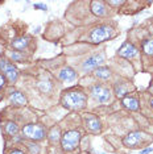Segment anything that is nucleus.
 <instances>
[{
  "label": "nucleus",
  "mask_w": 153,
  "mask_h": 154,
  "mask_svg": "<svg viewBox=\"0 0 153 154\" xmlns=\"http://www.w3.org/2000/svg\"><path fill=\"white\" fill-rule=\"evenodd\" d=\"M87 97L81 91H71L62 96V104L67 109H82L86 106Z\"/></svg>",
  "instance_id": "1"
},
{
  "label": "nucleus",
  "mask_w": 153,
  "mask_h": 154,
  "mask_svg": "<svg viewBox=\"0 0 153 154\" xmlns=\"http://www.w3.org/2000/svg\"><path fill=\"white\" fill-rule=\"evenodd\" d=\"M79 141H81V133L78 131L66 132L65 134L62 136V140H61L62 149L66 150V152H71V150H74L76 146H78Z\"/></svg>",
  "instance_id": "2"
},
{
  "label": "nucleus",
  "mask_w": 153,
  "mask_h": 154,
  "mask_svg": "<svg viewBox=\"0 0 153 154\" xmlns=\"http://www.w3.org/2000/svg\"><path fill=\"white\" fill-rule=\"evenodd\" d=\"M112 32L114 30L111 26L99 25V26H96L92 29L91 34H90V40H91V42H94V44H100L112 36Z\"/></svg>",
  "instance_id": "3"
},
{
  "label": "nucleus",
  "mask_w": 153,
  "mask_h": 154,
  "mask_svg": "<svg viewBox=\"0 0 153 154\" xmlns=\"http://www.w3.org/2000/svg\"><path fill=\"white\" fill-rule=\"evenodd\" d=\"M23 136L33 141H38L45 137V129L38 124H28L23 128Z\"/></svg>",
  "instance_id": "4"
},
{
  "label": "nucleus",
  "mask_w": 153,
  "mask_h": 154,
  "mask_svg": "<svg viewBox=\"0 0 153 154\" xmlns=\"http://www.w3.org/2000/svg\"><path fill=\"white\" fill-rule=\"evenodd\" d=\"M0 71L11 83L15 82L19 76V70L16 69V66L9 61H7L5 58H0Z\"/></svg>",
  "instance_id": "5"
},
{
  "label": "nucleus",
  "mask_w": 153,
  "mask_h": 154,
  "mask_svg": "<svg viewBox=\"0 0 153 154\" xmlns=\"http://www.w3.org/2000/svg\"><path fill=\"white\" fill-rule=\"evenodd\" d=\"M91 96L99 103H108L111 99V92L107 87L102 85H95L91 87Z\"/></svg>",
  "instance_id": "6"
},
{
  "label": "nucleus",
  "mask_w": 153,
  "mask_h": 154,
  "mask_svg": "<svg viewBox=\"0 0 153 154\" xmlns=\"http://www.w3.org/2000/svg\"><path fill=\"white\" fill-rule=\"evenodd\" d=\"M104 62V55L103 54H94L89 57L85 62L82 63V70L83 71H90V70L96 69Z\"/></svg>",
  "instance_id": "7"
},
{
  "label": "nucleus",
  "mask_w": 153,
  "mask_h": 154,
  "mask_svg": "<svg viewBox=\"0 0 153 154\" xmlns=\"http://www.w3.org/2000/svg\"><path fill=\"white\" fill-rule=\"evenodd\" d=\"M83 121H85L86 128H87L89 131L94 132V133H98V132H100V129H102V125H100L99 119L96 116H94V115H91V113L85 115Z\"/></svg>",
  "instance_id": "8"
},
{
  "label": "nucleus",
  "mask_w": 153,
  "mask_h": 154,
  "mask_svg": "<svg viewBox=\"0 0 153 154\" xmlns=\"http://www.w3.org/2000/svg\"><path fill=\"white\" fill-rule=\"evenodd\" d=\"M142 133L141 132H131L130 134H127L123 140V143L127 146V148H136L139 143L141 142L142 140Z\"/></svg>",
  "instance_id": "9"
},
{
  "label": "nucleus",
  "mask_w": 153,
  "mask_h": 154,
  "mask_svg": "<svg viewBox=\"0 0 153 154\" xmlns=\"http://www.w3.org/2000/svg\"><path fill=\"white\" fill-rule=\"evenodd\" d=\"M119 55L120 57H123V58H127V59H130V58H133V57H136L137 55V49L133 46L131 42H126L119 49Z\"/></svg>",
  "instance_id": "10"
},
{
  "label": "nucleus",
  "mask_w": 153,
  "mask_h": 154,
  "mask_svg": "<svg viewBox=\"0 0 153 154\" xmlns=\"http://www.w3.org/2000/svg\"><path fill=\"white\" fill-rule=\"evenodd\" d=\"M58 76L64 82H71V80H74L76 78V72L71 67H65L58 72Z\"/></svg>",
  "instance_id": "11"
},
{
  "label": "nucleus",
  "mask_w": 153,
  "mask_h": 154,
  "mask_svg": "<svg viewBox=\"0 0 153 154\" xmlns=\"http://www.w3.org/2000/svg\"><path fill=\"white\" fill-rule=\"evenodd\" d=\"M9 101L15 106H25L27 99L20 91H12L11 95H9Z\"/></svg>",
  "instance_id": "12"
},
{
  "label": "nucleus",
  "mask_w": 153,
  "mask_h": 154,
  "mask_svg": "<svg viewBox=\"0 0 153 154\" xmlns=\"http://www.w3.org/2000/svg\"><path fill=\"white\" fill-rule=\"evenodd\" d=\"M91 11L95 16H104L107 12L103 2H91Z\"/></svg>",
  "instance_id": "13"
},
{
  "label": "nucleus",
  "mask_w": 153,
  "mask_h": 154,
  "mask_svg": "<svg viewBox=\"0 0 153 154\" xmlns=\"http://www.w3.org/2000/svg\"><path fill=\"white\" fill-rule=\"evenodd\" d=\"M123 104L124 107L128 108L130 111H137L139 109V101L135 97H124L123 99Z\"/></svg>",
  "instance_id": "14"
},
{
  "label": "nucleus",
  "mask_w": 153,
  "mask_h": 154,
  "mask_svg": "<svg viewBox=\"0 0 153 154\" xmlns=\"http://www.w3.org/2000/svg\"><path fill=\"white\" fill-rule=\"evenodd\" d=\"M28 44H29V38L28 37H20V38H16L15 41L12 42V46L17 49V50H24L27 46H28Z\"/></svg>",
  "instance_id": "15"
},
{
  "label": "nucleus",
  "mask_w": 153,
  "mask_h": 154,
  "mask_svg": "<svg viewBox=\"0 0 153 154\" xmlns=\"http://www.w3.org/2000/svg\"><path fill=\"white\" fill-rule=\"evenodd\" d=\"M127 92H128V88H127V86L124 85V83L117 82L116 85H115V94H116L117 97H123L124 99V96H126Z\"/></svg>",
  "instance_id": "16"
},
{
  "label": "nucleus",
  "mask_w": 153,
  "mask_h": 154,
  "mask_svg": "<svg viewBox=\"0 0 153 154\" xmlns=\"http://www.w3.org/2000/svg\"><path fill=\"white\" fill-rule=\"evenodd\" d=\"M95 75L100 79H108L111 72H110V69L106 67V66H102V67H98L95 70Z\"/></svg>",
  "instance_id": "17"
},
{
  "label": "nucleus",
  "mask_w": 153,
  "mask_h": 154,
  "mask_svg": "<svg viewBox=\"0 0 153 154\" xmlns=\"http://www.w3.org/2000/svg\"><path fill=\"white\" fill-rule=\"evenodd\" d=\"M4 129H5L7 134H9V136H16L17 132H19V127H17V124H15V122H7Z\"/></svg>",
  "instance_id": "18"
},
{
  "label": "nucleus",
  "mask_w": 153,
  "mask_h": 154,
  "mask_svg": "<svg viewBox=\"0 0 153 154\" xmlns=\"http://www.w3.org/2000/svg\"><path fill=\"white\" fill-rule=\"evenodd\" d=\"M38 88H40L41 92L48 94V92H50V91H52V83H50L48 79L41 80V82L38 83Z\"/></svg>",
  "instance_id": "19"
},
{
  "label": "nucleus",
  "mask_w": 153,
  "mask_h": 154,
  "mask_svg": "<svg viewBox=\"0 0 153 154\" xmlns=\"http://www.w3.org/2000/svg\"><path fill=\"white\" fill-rule=\"evenodd\" d=\"M60 137H61L60 128H58V127L52 128V131H50V133H49V140H50V142H57L58 140H60Z\"/></svg>",
  "instance_id": "20"
},
{
  "label": "nucleus",
  "mask_w": 153,
  "mask_h": 154,
  "mask_svg": "<svg viewBox=\"0 0 153 154\" xmlns=\"http://www.w3.org/2000/svg\"><path fill=\"white\" fill-rule=\"evenodd\" d=\"M142 50H144L145 54L153 55V38L152 40H147L144 44H142Z\"/></svg>",
  "instance_id": "21"
},
{
  "label": "nucleus",
  "mask_w": 153,
  "mask_h": 154,
  "mask_svg": "<svg viewBox=\"0 0 153 154\" xmlns=\"http://www.w3.org/2000/svg\"><path fill=\"white\" fill-rule=\"evenodd\" d=\"M28 149L30 150L32 154H37L40 152V148H38V145H36V143H28Z\"/></svg>",
  "instance_id": "22"
},
{
  "label": "nucleus",
  "mask_w": 153,
  "mask_h": 154,
  "mask_svg": "<svg viewBox=\"0 0 153 154\" xmlns=\"http://www.w3.org/2000/svg\"><path fill=\"white\" fill-rule=\"evenodd\" d=\"M9 57H11L13 61H21V58H23L17 51H9Z\"/></svg>",
  "instance_id": "23"
},
{
  "label": "nucleus",
  "mask_w": 153,
  "mask_h": 154,
  "mask_svg": "<svg viewBox=\"0 0 153 154\" xmlns=\"http://www.w3.org/2000/svg\"><path fill=\"white\" fill-rule=\"evenodd\" d=\"M34 8H36V9H41V11H46L48 7L45 4H41V3H36V4H34Z\"/></svg>",
  "instance_id": "24"
},
{
  "label": "nucleus",
  "mask_w": 153,
  "mask_h": 154,
  "mask_svg": "<svg viewBox=\"0 0 153 154\" xmlns=\"http://www.w3.org/2000/svg\"><path fill=\"white\" fill-rule=\"evenodd\" d=\"M4 86H5V76L3 74H0V90H2Z\"/></svg>",
  "instance_id": "25"
},
{
  "label": "nucleus",
  "mask_w": 153,
  "mask_h": 154,
  "mask_svg": "<svg viewBox=\"0 0 153 154\" xmlns=\"http://www.w3.org/2000/svg\"><path fill=\"white\" fill-rule=\"evenodd\" d=\"M108 4L110 5H121V4H124V2H121V0H119V2H112V0H111V2H108Z\"/></svg>",
  "instance_id": "26"
},
{
  "label": "nucleus",
  "mask_w": 153,
  "mask_h": 154,
  "mask_svg": "<svg viewBox=\"0 0 153 154\" xmlns=\"http://www.w3.org/2000/svg\"><path fill=\"white\" fill-rule=\"evenodd\" d=\"M152 150H153V148H147V149H144V150H142V152H140L139 154H148V153H151Z\"/></svg>",
  "instance_id": "27"
},
{
  "label": "nucleus",
  "mask_w": 153,
  "mask_h": 154,
  "mask_svg": "<svg viewBox=\"0 0 153 154\" xmlns=\"http://www.w3.org/2000/svg\"><path fill=\"white\" fill-rule=\"evenodd\" d=\"M9 154H24L23 150H19V149H15V150H12Z\"/></svg>",
  "instance_id": "28"
},
{
  "label": "nucleus",
  "mask_w": 153,
  "mask_h": 154,
  "mask_svg": "<svg viewBox=\"0 0 153 154\" xmlns=\"http://www.w3.org/2000/svg\"><path fill=\"white\" fill-rule=\"evenodd\" d=\"M149 91H151V92H152V95H153V85H152L151 87H149Z\"/></svg>",
  "instance_id": "29"
},
{
  "label": "nucleus",
  "mask_w": 153,
  "mask_h": 154,
  "mask_svg": "<svg viewBox=\"0 0 153 154\" xmlns=\"http://www.w3.org/2000/svg\"><path fill=\"white\" fill-rule=\"evenodd\" d=\"M151 104H152V107H153V99H151Z\"/></svg>",
  "instance_id": "30"
},
{
  "label": "nucleus",
  "mask_w": 153,
  "mask_h": 154,
  "mask_svg": "<svg viewBox=\"0 0 153 154\" xmlns=\"http://www.w3.org/2000/svg\"><path fill=\"white\" fill-rule=\"evenodd\" d=\"M2 97H3V96H2V95H0V100H2Z\"/></svg>",
  "instance_id": "31"
},
{
  "label": "nucleus",
  "mask_w": 153,
  "mask_h": 154,
  "mask_svg": "<svg viewBox=\"0 0 153 154\" xmlns=\"http://www.w3.org/2000/svg\"><path fill=\"white\" fill-rule=\"evenodd\" d=\"M100 154H106V153H100Z\"/></svg>",
  "instance_id": "32"
}]
</instances>
